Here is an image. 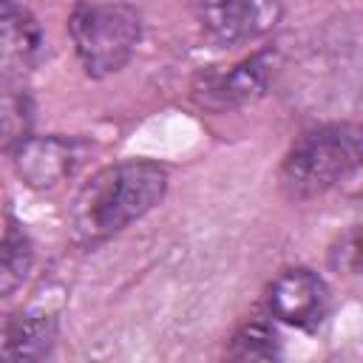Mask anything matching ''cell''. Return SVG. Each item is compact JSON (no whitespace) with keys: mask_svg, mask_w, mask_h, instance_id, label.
<instances>
[{"mask_svg":"<svg viewBox=\"0 0 363 363\" xmlns=\"http://www.w3.org/2000/svg\"><path fill=\"white\" fill-rule=\"evenodd\" d=\"M267 306L275 320L312 332L323 323L329 312L326 281L306 267L284 269L267 289Z\"/></svg>","mask_w":363,"mask_h":363,"instance_id":"cell-6","label":"cell"},{"mask_svg":"<svg viewBox=\"0 0 363 363\" xmlns=\"http://www.w3.org/2000/svg\"><path fill=\"white\" fill-rule=\"evenodd\" d=\"M272 77L269 51L252 54L224 71H204L193 82V99L207 111H235L264 96Z\"/></svg>","mask_w":363,"mask_h":363,"instance_id":"cell-5","label":"cell"},{"mask_svg":"<svg viewBox=\"0 0 363 363\" xmlns=\"http://www.w3.org/2000/svg\"><path fill=\"white\" fill-rule=\"evenodd\" d=\"M43 48V31L34 14L17 0H0V74L11 77L34 65Z\"/></svg>","mask_w":363,"mask_h":363,"instance_id":"cell-9","label":"cell"},{"mask_svg":"<svg viewBox=\"0 0 363 363\" xmlns=\"http://www.w3.org/2000/svg\"><path fill=\"white\" fill-rule=\"evenodd\" d=\"M329 264L335 272H346V275H354L360 269V233H357V227H352L346 235L337 238V244L329 252Z\"/></svg>","mask_w":363,"mask_h":363,"instance_id":"cell-13","label":"cell"},{"mask_svg":"<svg viewBox=\"0 0 363 363\" xmlns=\"http://www.w3.org/2000/svg\"><path fill=\"white\" fill-rule=\"evenodd\" d=\"M31 128V105L28 96L6 82H0V150H14Z\"/></svg>","mask_w":363,"mask_h":363,"instance_id":"cell-12","label":"cell"},{"mask_svg":"<svg viewBox=\"0 0 363 363\" xmlns=\"http://www.w3.org/2000/svg\"><path fill=\"white\" fill-rule=\"evenodd\" d=\"M85 159V145L71 136H26L14 147V170L34 190H51L71 179Z\"/></svg>","mask_w":363,"mask_h":363,"instance_id":"cell-7","label":"cell"},{"mask_svg":"<svg viewBox=\"0 0 363 363\" xmlns=\"http://www.w3.org/2000/svg\"><path fill=\"white\" fill-rule=\"evenodd\" d=\"M201 28L221 45L252 43L269 34L284 14V0H196Z\"/></svg>","mask_w":363,"mask_h":363,"instance_id":"cell-4","label":"cell"},{"mask_svg":"<svg viewBox=\"0 0 363 363\" xmlns=\"http://www.w3.org/2000/svg\"><path fill=\"white\" fill-rule=\"evenodd\" d=\"M34 267L31 241L20 230H9L0 241V298H9L23 286Z\"/></svg>","mask_w":363,"mask_h":363,"instance_id":"cell-10","label":"cell"},{"mask_svg":"<svg viewBox=\"0 0 363 363\" xmlns=\"http://www.w3.org/2000/svg\"><path fill=\"white\" fill-rule=\"evenodd\" d=\"M57 340V318L43 309L0 315V360H43Z\"/></svg>","mask_w":363,"mask_h":363,"instance_id":"cell-8","label":"cell"},{"mask_svg":"<svg viewBox=\"0 0 363 363\" xmlns=\"http://www.w3.org/2000/svg\"><path fill=\"white\" fill-rule=\"evenodd\" d=\"M167 193V170L147 159H125L96 170L74 196L77 241L96 247L147 216Z\"/></svg>","mask_w":363,"mask_h":363,"instance_id":"cell-1","label":"cell"},{"mask_svg":"<svg viewBox=\"0 0 363 363\" xmlns=\"http://www.w3.org/2000/svg\"><path fill=\"white\" fill-rule=\"evenodd\" d=\"M68 34L85 74L105 79L130 62L142 40V14L130 3H79L68 17Z\"/></svg>","mask_w":363,"mask_h":363,"instance_id":"cell-3","label":"cell"},{"mask_svg":"<svg viewBox=\"0 0 363 363\" xmlns=\"http://www.w3.org/2000/svg\"><path fill=\"white\" fill-rule=\"evenodd\" d=\"M281 354V337L267 320H247L230 337L227 357L233 360H275Z\"/></svg>","mask_w":363,"mask_h":363,"instance_id":"cell-11","label":"cell"},{"mask_svg":"<svg viewBox=\"0 0 363 363\" xmlns=\"http://www.w3.org/2000/svg\"><path fill=\"white\" fill-rule=\"evenodd\" d=\"M360 164V130L354 125H320L298 136L281 162L278 182L292 201H309L340 184Z\"/></svg>","mask_w":363,"mask_h":363,"instance_id":"cell-2","label":"cell"}]
</instances>
